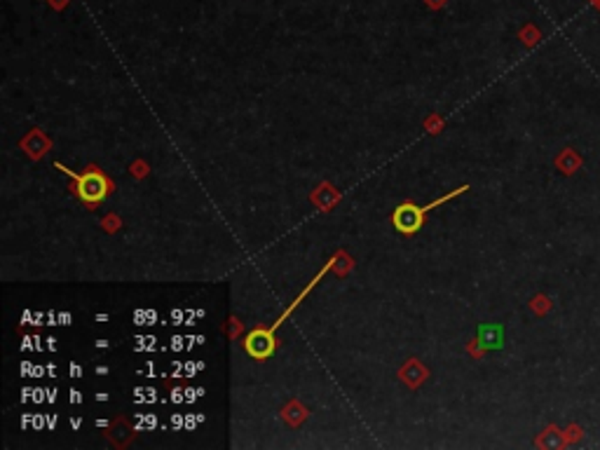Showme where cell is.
I'll use <instances>...</instances> for the list:
<instances>
[{"mask_svg": "<svg viewBox=\"0 0 600 450\" xmlns=\"http://www.w3.org/2000/svg\"><path fill=\"white\" fill-rule=\"evenodd\" d=\"M75 181H78V192H80V197L85 199V202H99V199H103V195L108 192V181L103 179V176L99 172H92L90 174H85V176H75Z\"/></svg>", "mask_w": 600, "mask_h": 450, "instance_id": "cell-1", "label": "cell"}, {"mask_svg": "<svg viewBox=\"0 0 600 450\" xmlns=\"http://www.w3.org/2000/svg\"><path fill=\"white\" fill-rule=\"evenodd\" d=\"M429 211V206H415V204H401L394 214V225L399 232H406L411 235L422 225L425 221V214Z\"/></svg>", "mask_w": 600, "mask_h": 450, "instance_id": "cell-2", "label": "cell"}]
</instances>
